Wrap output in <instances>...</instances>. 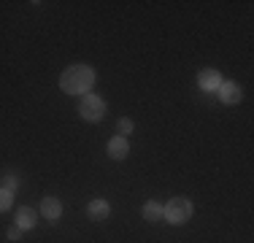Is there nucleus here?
<instances>
[{
	"instance_id": "nucleus-1",
	"label": "nucleus",
	"mask_w": 254,
	"mask_h": 243,
	"mask_svg": "<svg viewBox=\"0 0 254 243\" xmlns=\"http://www.w3.org/2000/svg\"><path fill=\"white\" fill-rule=\"evenodd\" d=\"M95 84V70L89 65H70L68 70L60 76V87L68 95H87Z\"/></svg>"
},
{
	"instance_id": "nucleus-2",
	"label": "nucleus",
	"mask_w": 254,
	"mask_h": 243,
	"mask_svg": "<svg viewBox=\"0 0 254 243\" xmlns=\"http://www.w3.org/2000/svg\"><path fill=\"white\" fill-rule=\"evenodd\" d=\"M162 216L171 224H184V222H190V216H192V203L187 197H173L171 203L162 208Z\"/></svg>"
},
{
	"instance_id": "nucleus-3",
	"label": "nucleus",
	"mask_w": 254,
	"mask_h": 243,
	"mask_svg": "<svg viewBox=\"0 0 254 243\" xmlns=\"http://www.w3.org/2000/svg\"><path fill=\"white\" fill-rule=\"evenodd\" d=\"M78 114L87 122H100L103 114H106V103H103L98 95H84L81 103H78Z\"/></svg>"
},
{
	"instance_id": "nucleus-4",
	"label": "nucleus",
	"mask_w": 254,
	"mask_h": 243,
	"mask_svg": "<svg viewBox=\"0 0 254 243\" xmlns=\"http://www.w3.org/2000/svg\"><path fill=\"white\" fill-rule=\"evenodd\" d=\"M216 92H219V100L227 103V106H235V103H241V97H244V92H241V87L235 81H222Z\"/></svg>"
},
{
	"instance_id": "nucleus-5",
	"label": "nucleus",
	"mask_w": 254,
	"mask_h": 243,
	"mask_svg": "<svg viewBox=\"0 0 254 243\" xmlns=\"http://www.w3.org/2000/svg\"><path fill=\"white\" fill-rule=\"evenodd\" d=\"M197 84H200V89H205V92H216V89H219V84H222L219 70H214V68L200 70V76H197Z\"/></svg>"
},
{
	"instance_id": "nucleus-6",
	"label": "nucleus",
	"mask_w": 254,
	"mask_h": 243,
	"mask_svg": "<svg viewBox=\"0 0 254 243\" xmlns=\"http://www.w3.org/2000/svg\"><path fill=\"white\" fill-rule=\"evenodd\" d=\"M106 151H108V157H114V160H125L127 157V151H130V143H127V138H111L106 146Z\"/></svg>"
},
{
	"instance_id": "nucleus-7",
	"label": "nucleus",
	"mask_w": 254,
	"mask_h": 243,
	"mask_svg": "<svg viewBox=\"0 0 254 243\" xmlns=\"http://www.w3.org/2000/svg\"><path fill=\"white\" fill-rule=\"evenodd\" d=\"M87 214L92 222H103V219H108V214H111V205H108V200H92L89 203V208H87Z\"/></svg>"
},
{
	"instance_id": "nucleus-8",
	"label": "nucleus",
	"mask_w": 254,
	"mask_h": 243,
	"mask_svg": "<svg viewBox=\"0 0 254 243\" xmlns=\"http://www.w3.org/2000/svg\"><path fill=\"white\" fill-rule=\"evenodd\" d=\"M41 214L54 222V219L63 216V203H60L57 197H44V200H41Z\"/></svg>"
},
{
	"instance_id": "nucleus-9",
	"label": "nucleus",
	"mask_w": 254,
	"mask_h": 243,
	"mask_svg": "<svg viewBox=\"0 0 254 243\" xmlns=\"http://www.w3.org/2000/svg\"><path fill=\"white\" fill-rule=\"evenodd\" d=\"M35 222H38V214H35L33 208H19L16 211V227L22 230V233H25V230H33L35 227Z\"/></svg>"
},
{
	"instance_id": "nucleus-10",
	"label": "nucleus",
	"mask_w": 254,
	"mask_h": 243,
	"mask_svg": "<svg viewBox=\"0 0 254 243\" xmlns=\"http://www.w3.org/2000/svg\"><path fill=\"white\" fill-rule=\"evenodd\" d=\"M143 219H146V222H160L162 219V205L154 203V200H149V203L143 205Z\"/></svg>"
},
{
	"instance_id": "nucleus-11",
	"label": "nucleus",
	"mask_w": 254,
	"mask_h": 243,
	"mask_svg": "<svg viewBox=\"0 0 254 243\" xmlns=\"http://www.w3.org/2000/svg\"><path fill=\"white\" fill-rule=\"evenodd\" d=\"M16 186H19V179H16L14 173H3V176H0V189H5V192L14 194Z\"/></svg>"
},
{
	"instance_id": "nucleus-12",
	"label": "nucleus",
	"mask_w": 254,
	"mask_h": 243,
	"mask_svg": "<svg viewBox=\"0 0 254 243\" xmlns=\"http://www.w3.org/2000/svg\"><path fill=\"white\" fill-rule=\"evenodd\" d=\"M132 130H135V124H132V122H130V119H127V117L117 122V132H119V138H125V135H130V132H132Z\"/></svg>"
},
{
	"instance_id": "nucleus-13",
	"label": "nucleus",
	"mask_w": 254,
	"mask_h": 243,
	"mask_svg": "<svg viewBox=\"0 0 254 243\" xmlns=\"http://www.w3.org/2000/svg\"><path fill=\"white\" fill-rule=\"evenodd\" d=\"M11 203H14V194L5 192V189H0V211H8Z\"/></svg>"
},
{
	"instance_id": "nucleus-14",
	"label": "nucleus",
	"mask_w": 254,
	"mask_h": 243,
	"mask_svg": "<svg viewBox=\"0 0 254 243\" xmlns=\"http://www.w3.org/2000/svg\"><path fill=\"white\" fill-rule=\"evenodd\" d=\"M5 235H8V241H19L22 238V230L14 224V227H8V233H5Z\"/></svg>"
}]
</instances>
